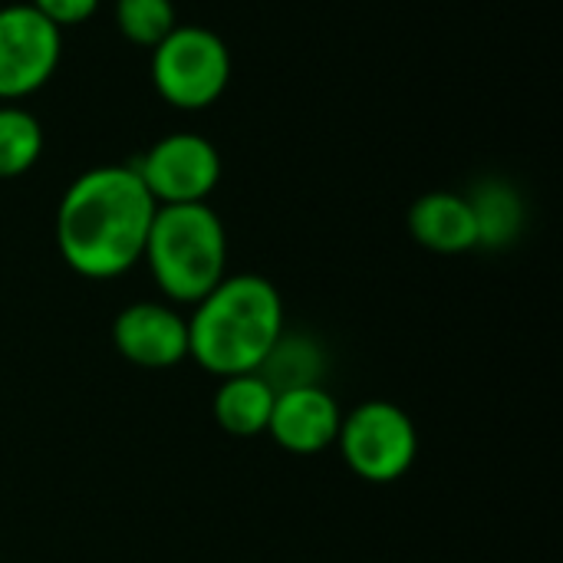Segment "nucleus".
<instances>
[{
    "label": "nucleus",
    "instance_id": "nucleus-1",
    "mask_svg": "<svg viewBox=\"0 0 563 563\" xmlns=\"http://www.w3.org/2000/svg\"><path fill=\"white\" fill-rule=\"evenodd\" d=\"M155 198L135 165H96L69 181L56 208V247L69 271L86 280L129 274L148 241Z\"/></svg>",
    "mask_w": 563,
    "mask_h": 563
},
{
    "label": "nucleus",
    "instance_id": "nucleus-2",
    "mask_svg": "<svg viewBox=\"0 0 563 563\" xmlns=\"http://www.w3.org/2000/svg\"><path fill=\"white\" fill-rule=\"evenodd\" d=\"M280 333V290L261 274H228L188 317V356L218 379L257 373Z\"/></svg>",
    "mask_w": 563,
    "mask_h": 563
},
{
    "label": "nucleus",
    "instance_id": "nucleus-3",
    "mask_svg": "<svg viewBox=\"0 0 563 563\" xmlns=\"http://www.w3.org/2000/svg\"><path fill=\"white\" fill-rule=\"evenodd\" d=\"M142 261L172 303H198L228 277V231L208 201L158 205Z\"/></svg>",
    "mask_w": 563,
    "mask_h": 563
},
{
    "label": "nucleus",
    "instance_id": "nucleus-4",
    "mask_svg": "<svg viewBox=\"0 0 563 563\" xmlns=\"http://www.w3.org/2000/svg\"><path fill=\"white\" fill-rule=\"evenodd\" d=\"M148 53L152 86L172 109L201 112L214 106L231 82V49L201 23H178Z\"/></svg>",
    "mask_w": 563,
    "mask_h": 563
},
{
    "label": "nucleus",
    "instance_id": "nucleus-5",
    "mask_svg": "<svg viewBox=\"0 0 563 563\" xmlns=\"http://www.w3.org/2000/svg\"><path fill=\"white\" fill-rule=\"evenodd\" d=\"M336 449L356 478L369 485H389L416 465L419 432L402 406L369 399L343 416Z\"/></svg>",
    "mask_w": 563,
    "mask_h": 563
},
{
    "label": "nucleus",
    "instance_id": "nucleus-6",
    "mask_svg": "<svg viewBox=\"0 0 563 563\" xmlns=\"http://www.w3.org/2000/svg\"><path fill=\"white\" fill-rule=\"evenodd\" d=\"M155 205H198L221 181V155L198 132H172L132 162Z\"/></svg>",
    "mask_w": 563,
    "mask_h": 563
},
{
    "label": "nucleus",
    "instance_id": "nucleus-7",
    "mask_svg": "<svg viewBox=\"0 0 563 563\" xmlns=\"http://www.w3.org/2000/svg\"><path fill=\"white\" fill-rule=\"evenodd\" d=\"M63 59V30L30 3L0 7V99L16 102L43 89Z\"/></svg>",
    "mask_w": 563,
    "mask_h": 563
},
{
    "label": "nucleus",
    "instance_id": "nucleus-8",
    "mask_svg": "<svg viewBox=\"0 0 563 563\" xmlns=\"http://www.w3.org/2000/svg\"><path fill=\"white\" fill-rule=\"evenodd\" d=\"M112 343L132 366L168 369L188 360V320L168 303L139 300L115 313Z\"/></svg>",
    "mask_w": 563,
    "mask_h": 563
},
{
    "label": "nucleus",
    "instance_id": "nucleus-9",
    "mask_svg": "<svg viewBox=\"0 0 563 563\" xmlns=\"http://www.w3.org/2000/svg\"><path fill=\"white\" fill-rule=\"evenodd\" d=\"M343 412L323 386L287 389L274 396L267 435L290 455H320L336 445Z\"/></svg>",
    "mask_w": 563,
    "mask_h": 563
},
{
    "label": "nucleus",
    "instance_id": "nucleus-10",
    "mask_svg": "<svg viewBox=\"0 0 563 563\" xmlns=\"http://www.w3.org/2000/svg\"><path fill=\"white\" fill-rule=\"evenodd\" d=\"M409 234L432 254H465L478 247L475 214L465 195L426 191L409 208Z\"/></svg>",
    "mask_w": 563,
    "mask_h": 563
},
{
    "label": "nucleus",
    "instance_id": "nucleus-11",
    "mask_svg": "<svg viewBox=\"0 0 563 563\" xmlns=\"http://www.w3.org/2000/svg\"><path fill=\"white\" fill-rule=\"evenodd\" d=\"M274 396L277 393L257 373L228 376V379L218 383L214 399H211L214 422L221 426V432H228L234 439L264 435L267 432V422H271Z\"/></svg>",
    "mask_w": 563,
    "mask_h": 563
},
{
    "label": "nucleus",
    "instance_id": "nucleus-12",
    "mask_svg": "<svg viewBox=\"0 0 563 563\" xmlns=\"http://www.w3.org/2000/svg\"><path fill=\"white\" fill-rule=\"evenodd\" d=\"M475 228H478V247L501 251L511 247L525 228V201L518 188L505 178H482L468 195Z\"/></svg>",
    "mask_w": 563,
    "mask_h": 563
},
{
    "label": "nucleus",
    "instance_id": "nucleus-13",
    "mask_svg": "<svg viewBox=\"0 0 563 563\" xmlns=\"http://www.w3.org/2000/svg\"><path fill=\"white\" fill-rule=\"evenodd\" d=\"M257 376L274 389H303V386H323L327 376V353L323 346L307 333H280L264 363L257 366Z\"/></svg>",
    "mask_w": 563,
    "mask_h": 563
},
{
    "label": "nucleus",
    "instance_id": "nucleus-14",
    "mask_svg": "<svg viewBox=\"0 0 563 563\" xmlns=\"http://www.w3.org/2000/svg\"><path fill=\"white\" fill-rule=\"evenodd\" d=\"M43 155V125L23 106H0V181L26 175Z\"/></svg>",
    "mask_w": 563,
    "mask_h": 563
},
{
    "label": "nucleus",
    "instance_id": "nucleus-15",
    "mask_svg": "<svg viewBox=\"0 0 563 563\" xmlns=\"http://www.w3.org/2000/svg\"><path fill=\"white\" fill-rule=\"evenodd\" d=\"M115 26L132 46L155 49L178 26L175 3L172 0H115Z\"/></svg>",
    "mask_w": 563,
    "mask_h": 563
},
{
    "label": "nucleus",
    "instance_id": "nucleus-16",
    "mask_svg": "<svg viewBox=\"0 0 563 563\" xmlns=\"http://www.w3.org/2000/svg\"><path fill=\"white\" fill-rule=\"evenodd\" d=\"M36 13H43L56 30H66V26H79L86 23L102 0H26Z\"/></svg>",
    "mask_w": 563,
    "mask_h": 563
}]
</instances>
